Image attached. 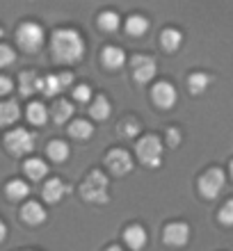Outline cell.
Listing matches in <instances>:
<instances>
[{"label": "cell", "mask_w": 233, "mask_h": 251, "mask_svg": "<svg viewBox=\"0 0 233 251\" xmlns=\"http://www.w3.org/2000/svg\"><path fill=\"white\" fill-rule=\"evenodd\" d=\"M55 60L62 64H74L85 55V41L76 30H57L51 41Z\"/></svg>", "instance_id": "cell-1"}, {"label": "cell", "mask_w": 233, "mask_h": 251, "mask_svg": "<svg viewBox=\"0 0 233 251\" xmlns=\"http://www.w3.org/2000/svg\"><path fill=\"white\" fill-rule=\"evenodd\" d=\"M80 194L85 201L92 203H105L107 201V176H103L101 172H92L87 176V180L80 187Z\"/></svg>", "instance_id": "cell-2"}, {"label": "cell", "mask_w": 233, "mask_h": 251, "mask_svg": "<svg viewBox=\"0 0 233 251\" xmlns=\"http://www.w3.org/2000/svg\"><path fill=\"white\" fill-rule=\"evenodd\" d=\"M16 41L19 46L27 53H34L37 48H41L44 44V30L37 23H23V25L16 30Z\"/></svg>", "instance_id": "cell-3"}, {"label": "cell", "mask_w": 233, "mask_h": 251, "mask_svg": "<svg viewBox=\"0 0 233 251\" xmlns=\"http://www.w3.org/2000/svg\"><path fill=\"white\" fill-rule=\"evenodd\" d=\"M160 155H162V144L155 135H147L137 142V158L142 160V165L147 167H158Z\"/></svg>", "instance_id": "cell-4"}, {"label": "cell", "mask_w": 233, "mask_h": 251, "mask_svg": "<svg viewBox=\"0 0 233 251\" xmlns=\"http://www.w3.org/2000/svg\"><path fill=\"white\" fill-rule=\"evenodd\" d=\"M5 146H7V151L14 153V155H26V153L32 151L34 137L26 130V128H16V130H9V132H7Z\"/></svg>", "instance_id": "cell-5"}, {"label": "cell", "mask_w": 233, "mask_h": 251, "mask_svg": "<svg viewBox=\"0 0 233 251\" xmlns=\"http://www.w3.org/2000/svg\"><path fill=\"white\" fill-rule=\"evenodd\" d=\"M224 183H227V178H224V172H222V169H208L199 180V190L206 199H215L222 192Z\"/></svg>", "instance_id": "cell-6"}, {"label": "cell", "mask_w": 233, "mask_h": 251, "mask_svg": "<svg viewBox=\"0 0 233 251\" xmlns=\"http://www.w3.org/2000/svg\"><path fill=\"white\" fill-rule=\"evenodd\" d=\"M74 82V73H60V75H46V78H39V92H44L46 96H55V94L64 92L69 85Z\"/></svg>", "instance_id": "cell-7"}, {"label": "cell", "mask_w": 233, "mask_h": 251, "mask_svg": "<svg viewBox=\"0 0 233 251\" xmlns=\"http://www.w3.org/2000/svg\"><path fill=\"white\" fill-rule=\"evenodd\" d=\"M130 66H133V75L137 82H149V80H154L155 75V60L154 57H147V55H135L133 60H130Z\"/></svg>", "instance_id": "cell-8"}, {"label": "cell", "mask_w": 233, "mask_h": 251, "mask_svg": "<svg viewBox=\"0 0 233 251\" xmlns=\"http://www.w3.org/2000/svg\"><path fill=\"white\" fill-rule=\"evenodd\" d=\"M107 169L114 174V176H126L130 169H133V160L124 149H114V151L107 153Z\"/></svg>", "instance_id": "cell-9"}, {"label": "cell", "mask_w": 233, "mask_h": 251, "mask_svg": "<svg viewBox=\"0 0 233 251\" xmlns=\"http://www.w3.org/2000/svg\"><path fill=\"white\" fill-rule=\"evenodd\" d=\"M151 99H154V103L158 107L169 110V107H174V103H176V89H174L169 82H158V85L154 87V92H151Z\"/></svg>", "instance_id": "cell-10"}, {"label": "cell", "mask_w": 233, "mask_h": 251, "mask_svg": "<svg viewBox=\"0 0 233 251\" xmlns=\"http://www.w3.org/2000/svg\"><path fill=\"white\" fill-rule=\"evenodd\" d=\"M187 240H190V226L187 224H169L165 228V242L169 247H185Z\"/></svg>", "instance_id": "cell-11"}, {"label": "cell", "mask_w": 233, "mask_h": 251, "mask_svg": "<svg viewBox=\"0 0 233 251\" xmlns=\"http://www.w3.org/2000/svg\"><path fill=\"white\" fill-rule=\"evenodd\" d=\"M21 217H23L26 224L37 226L46 219V210H44V205L37 203V201H27V203L21 208Z\"/></svg>", "instance_id": "cell-12"}, {"label": "cell", "mask_w": 233, "mask_h": 251, "mask_svg": "<svg viewBox=\"0 0 233 251\" xmlns=\"http://www.w3.org/2000/svg\"><path fill=\"white\" fill-rule=\"evenodd\" d=\"M124 240H126V245L130 247V249L135 251H140L142 247L147 245V231L142 228V226H128L126 233H124Z\"/></svg>", "instance_id": "cell-13"}, {"label": "cell", "mask_w": 233, "mask_h": 251, "mask_svg": "<svg viewBox=\"0 0 233 251\" xmlns=\"http://www.w3.org/2000/svg\"><path fill=\"white\" fill-rule=\"evenodd\" d=\"M64 192H67V187H64V183H62L60 178H51L46 180V185H44V201H48V203H57L62 197H64Z\"/></svg>", "instance_id": "cell-14"}, {"label": "cell", "mask_w": 233, "mask_h": 251, "mask_svg": "<svg viewBox=\"0 0 233 251\" xmlns=\"http://www.w3.org/2000/svg\"><path fill=\"white\" fill-rule=\"evenodd\" d=\"M181 41H183V34H181L179 30H174V27H167V30H162V34H160V44H162V48H165L167 53L179 50Z\"/></svg>", "instance_id": "cell-15"}, {"label": "cell", "mask_w": 233, "mask_h": 251, "mask_svg": "<svg viewBox=\"0 0 233 251\" xmlns=\"http://www.w3.org/2000/svg\"><path fill=\"white\" fill-rule=\"evenodd\" d=\"M124 60H126V55H124V50L117 46H107L105 50H103V64L107 66V69H119L121 64H124Z\"/></svg>", "instance_id": "cell-16"}, {"label": "cell", "mask_w": 233, "mask_h": 251, "mask_svg": "<svg viewBox=\"0 0 233 251\" xmlns=\"http://www.w3.org/2000/svg\"><path fill=\"white\" fill-rule=\"evenodd\" d=\"M23 169H26V176H30L32 180H41L48 174L46 162H44V160H39V158H30L26 165H23Z\"/></svg>", "instance_id": "cell-17"}, {"label": "cell", "mask_w": 233, "mask_h": 251, "mask_svg": "<svg viewBox=\"0 0 233 251\" xmlns=\"http://www.w3.org/2000/svg\"><path fill=\"white\" fill-rule=\"evenodd\" d=\"M19 105L12 103V100H5V103H0V126H12L14 121L19 119Z\"/></svg>", "instance_id": "cell-18"}, {"label": "cell", "mask_w": 233, "mask_h": 251, "mask_svg": "<svg viewBox=\"0 0 233 251\" xmlns=\"http://www.w3.org/2000/svg\"><path fill=\"white\" fill-rule=\"evenodd\" d=\"M147 30H149V19H144L140 14H135V16H130V19L126 21V32L130 34V37H142Z\"/></svg>", "instance_id": "cell-19"}, {"label": "cell", "mask_w": 233, "mask_h": 251, "mask_svg": "<svg viewBox=\"0 0 233 251\" xmlns=\"http://www.w3.org/2000/svg\"><path fill=\"white\" fill-rule=\"evenodd\" d=\"M19 82H21V94H23V96H30V94L34 92V89L39 92V75H37L34 71L21 73Z\"/></svg>", "instance_id": "cell-20"}, {"label": "cell", "mask_w": 233, "mask_h": 251, "mask_svg": "<svg viewBox=\"0 0 233 251\" xmlns=\"http://www.w3.org/2000/svg\"><path fill=\"white\" fill-rule=\"evenodd\" d=\"M71 114H74V105L69 103V100H57L53 105V121L55 124H64V121L71 119Z\"/></svg>", "instance_id": "cell-21"}, {"label": "cell", "mask_w": 233, "mask_h": 251, "mask_svg": "<svg viewBox=\"0 0 233 251\" xmlns=\"http://www.w3.org/2000/svg\"><path fill=\"white\" fill-rule=\"evenodd\" d=\"M7 199L9 201H21V199H26L30 194V187L23 183V180H12V183H7Z\"/></svg>", "instance_id": "cell-22"}, {"label": "cell", "mask_w": 233, "mask_h": 251, "mask_svg": "<svg viewBox=\"0 0 233 251\" xmlns=\"http://www.w3.org/2000/svg\"><path fill=\"white\" fill-rule=\"evenodd\" d=\"M89 112H92L94 119H107L110 112H112V107H110V103H107L105 96H96L94 103H92V107H89Z\"/></svg>", "instance_id": "cell-23"}, {"label": "cell", "mask_w": 233, "mask_h": 251, "mask_svg": "<svg viewBox=\"0 0 233 251\" xmlns=\"http://www.w3.org/2000/svg\"><path fill=\"white\" fill-rule=\"evenodd\" d=\"M119 23H121V19L117 12H103L99 16V27L105 30V32H117V30H119Z\"/></svg>", "instance_id": "cell-24"}, {"label": "cell", "mask_w": 233, "mask_h": 251, "mask_svg": "<svg viewBox=\"0 0 233 251\" xmlns=\"http://www.w3.org/2000/svg\"><path fill=\"white\" fill-rule=\"evenodd\" d=\"M46 119H48V112L41 103H30V105H27V121H30V124L44 126Z\"/></svg>", "instance_id": "cell-25"}, {"label": "cell", "mask_w": 233, "mask_h": 251, "mask_svg": "<svg viewBox=\"0 0 233 251\" xmlns=\"http://www.w3.org/2000/svg\"><path fill=\"white\" fill-rule=\"evenodd\" d=\"M69 132H71V137H76V139H87V137H92L94 135V126L85 119H78V121L71 124Z\"/></svg>", "instance_id": "cell-26"}, {"label": "cell", "mask_w": 233, "mask_h": 251, "mask_svg": "<svg viewBox=\"0 0 233 251\" xmlns=\"http://www.w3.org/2000/svg\"><path fill=\"white\" fill-rule=\"evenodd\" d=\"M46 151H48V158L53 162H64L69 158V146L64 142H51Z\"/></svg>", "instance_id": "cell-27"}, {"label": "cell", "mask_w": 233, "mask_h": 251, "mask_svg": "<svg viewBox=\"0 0 233 251\" xmlns=\"http://www.w3.org/2000/svg\"><path fill=\"white\" fill-rule=\"evenodd\" d=\"M208 85H210V78H208L206 73H192V75H190V80H187V87H190V92H192V94L206 92Z\"/></svg>", "instance_id": "cell-28"}, {"label": "cell", "mask_w": 233, "mask_h": 251, "mask_svg": "<svg viewBox=\"0 0 233 251\" xmlns=\"http://www.w3.org/2000/svg\"><path fill=\"white\" fill-rule=\"evenodd\" d=\"M119 132L121 135H126V137L137 135V132H140V124H137V119H124V124L119 126Z\"/></svg>", "instance_id": "cell-29"}, {"label": "cell", "mask_w": 233, "mask_h": 251, "mask_svg": "<svg viewBox=\"0 0 233 251\" xmlns=\"http://www.w3.org/2000/svg\"><path fill=\"white\" fill-rule=\"evenodd\" d=\"M220 222H222V224H227V226H233V199L222 205V210H220Z\"/></svg>", "instance_id": "cell-30"}, {"label": "cell", "mask_w": 233, "mask_h": 251, "mask_svg": "<svg viewBox=\"0 0 233 251\" xmlns=\"http://www.w3.org/2000/svg\"><path fill=\"white\" fill-rule=\"evenodd\" d=\"M14 57L16 55H14L12 48L7 46V44H0V66H9L14 62Z\"/></svg>", "instance_id": "cell-31"}, {"label": "cell", "mask_w": 233, "mask_h": 251, "mask_svg": "<svg viewBox=\"0 0 233 251\" xmlns=\"http://www.w3.org/2000/svg\"><path fill=\"white\" fill-rule=\"evenodd\" d=\"M74 96H76V100H89L92 89H89V85H80V87L74 89Z\"/></svg>", "instance_id": "cell-32"}, {"label": "cell", "mask_w": 233, "mask_h": 251, "mask_svg": "<svg viewBox=\"0 0 233 251\" xmlns=\"http://www.w3.org/2000/svg\"><path fill=\"white\" fill-rule=\"evenodd\" d=\"M179 142H181V132L176 130V128H169V130H167V144L179 146Z\"/></svg>", "instance_id": "cell-33"}, {"label": "cell", "mask_w": 233, "mask_h": 251, "mask_svg": "<svg viewBox=\"0 0 233 251\" xmlns=\"http://www.w3.org/2000/svg\"><path fill=\"white\" fill-rule=\"evenodd\" d=\"M14 89L12 80L7 78V75H0V96H5V94H9Z\"/></svg>", "instance_id": "cell-34"}, {"label": "cell", "mask_w": 233, "mask_h": 251, "mask_svg": "<svg viewBox=\"0 0 233 251\" xmlns=\"http://www.w3.org/2000/svg\"><path fill=\"white\" fill-rule=\"evenodd\" d=\"M5 238H7V226L2 224V222H0V242H2Z\"/></svg>", "instance_id": "cell-35"}, {"label": "cell", "mask_w": 233, "mask_h": 251, "mask_svg": "<svg viewBox=\"0 0 233 251\" xmlns=\"http://www.w3.org/2000/svg\"><path fill=\"white\" fill-rule=\"evenodd\" d=\"M105 251H124V249H119V247H110V249H105Z\"/></svg>", "instance_id": "cell-36"}, {"label": "cell", "mask_w": 233, "mask_h": 251, "mask_svg": "<svg viewBox=\"0 0 233 251\" xmlns=\"http://www.w3.org/2000/svg\"><path fill=\"white\" fill-rule=\"evenodd\" d=\"M231 176H233V162H231Z\"/></svg>", "instance_id": "cell-37"}, {"label": "cell", "mask_w": 233, "mask_h": 251, "mask_svg": "<svg viewBox=\"0 0 233 251\" xmlns=\"http://www.w3.org/2000/svg\"><path fill=\"white\" fill-rule=\"evenodd\" d=\"M0 37H2V30H0Z\"/></svg>", "instance_id": "cell-38"}]
</instances>
